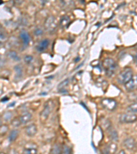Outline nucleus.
<instances>
[{"label": "nucleus", "mask_w": 137, "mask_h": 154, "mask_svg": "<svg viewBox=\"0 0 137 154\" xmlns=\"http://www.w3.org/2000/svg\"><path fill=\"white\" fill-rule=\"evenodd\" d=\"M117 145L114 143H110L102 151V154H114L117 151Z\"/></svg>", "instance_id": "nucleus-10"}, {"label": "nucleus", "mask_w": 137, "mask_h": 154, "mask_svg": "<svg viewBox=\"0 0 137 154\" xmlns=\"http://www.w3.org/2000/svg\"><path fill=\"white\" fill-rule=\"evenodd\" d=\"M8 130V127L6 125H2L1 126V134L2 135V134H5Z\"/></svg>", "instance_id": "nucleus-27"}, {"label": "nucleus", "mask_w": 137, "mask_h": 154, "mask_svg": "<svg viewBox=\"0 0 137 154\" xmlns=\"http://www.w3.org/2000/svg\"><path fill=\"white\" fill-rule=\"evenodd\" d=\"M69 79H64V81L61 82L58 84V88L59 89V90H63V89H64V88H65V87L69 84Z\"/></svg>", "instance_id": "nucleus-22"}, {"label": "nucleus", "mask_w": 137, "mask_h": 154, "mask_svg": "<svg viewBox=\"0 0 137 154\" xmlns=\"http://www.w3.org/2000/svg\"><path fill=\"white\" fill-rule=\"evenodd\" d=\"M14 69L16 72L17 76V77H21V75H22V71H23V70H22L21 66V65H16L15 66H14Z\"/></svg>", "instance_id": "nucleus-23"}, {"label": "nucleus", "mask_w": 137, "mask_h": 154, "mask_svg": "<svg viewBox=\"0 0 137 154\" xmlns=\"http://www.w3.org/2000/svg\"><path fill=\"white\" fill-rule=\"evenodd\" d=\"M37 132V128L35 124H30L26 128V134L28 136H34Z\"/></svg>", "instance_id": "nucleus-11"}, {"label": "nucleus", "mask_w": 137, "mask_h": 154, "mask_svg": "<svg viewBox=\"0 0 137 154\" xmlns=\"http://www.w3.org/2000/svg\"><path fill=\"white\" fill-rule=\"evenodd\" d=\"M51 154H63V148L62 147L61 145L58 144H56L51 148Z\"/></svg>", "instance_id": "nucleus-15"}, {"label": "nucleus", "mask_w": 137, "mask_h": 154, "mask_svg": "<svg viewBox=\"0 0 137 154\" xmlns=\"http://www.w3.org/2000/svg\"><path fill=\"white\" fill-rule=\"evenodd\" d=\"M12 116V115L11 112H10V111L6 112H5L3 115V118L5 121H8L11 119Z\"/></svg>", "instance_id": "nucleus-24"}, {"label": "nucleus", "mask_w": 137, "mask_h": 154, "mask_svg": "<svg viewBox=\"0 0 137 154\" xmlns=\"http://www.w3.org/2000/svg\"><path fill=\"white\" fill-rule=\"evenodd\" d=\"M108 136H109V138L113 141L117 140L119 138L117 131L116 130H114V128H111L108 130Z\"/></svg>", "instance_id": "nucleus-14"}, {"label": "nucleus", "mask_w": 137, "mask_h": 154, "mask_svg": "<svg viewBox=\"0 0 137 154\" xmlns=\"http://www.w3.org/2000/svg\"><path fill=\"white\" fill-rule=\"evenodd\" d=\"M23 154H37V149L36 148H26L24 149Z\"/></svg>", "instance_id": "nucleus-20"}, {"label": "nucleus", "mask_w": 137, "mask_h": 154, "mask_svg": "<svg viewBox=\"0 0 137 154\" xmlns=\"http://www.w3.org/2000/svg\"><path fill=\"white\" fill-rule=\"evenodd\" d=\"M49 41L47 38H44L41 41L36 47V49L39 52L43 51L48 48Z\"/></svg>", "instance_id": "nucleus-9"}, {"label": "nucleus", "mask_w": 137, "mask_h": 154, "mask_svg": "<svg viewBox=\"0 0 137 154\" xmlns=\"http://www.w3.org/2000/svg\"><path fill=\"white\" fill-rule=\"evenodd\" d=\"M34 35L36 36H39V35H41L42 34H43V30L41 28H35V29L34 30Z\"/></svg>", "instance_id": "nucleus-25"}, {"label": "nucleus", "mask_w": 137, "mask_h": 154, "mask_svg": "<svg viewBox=\"0 0 137 154\" xmlns=\"http://www.w3.org/2000/svg\"><path fill=\"white\" fill-rule=\"evenodd\" d=\"M44 26L46 30L48 31L49 33H53L56 30L57 27V23L54 17L53 16L47 17L45 21Z\"/></svg>", "instance_id": "nucleus-4"}, {"label": "nucleus", "mask_w": 137, "mask_h": 154, "mask_svg": "<svg viewBox=\"0 0 137 154\" xmlns=\"http://www.w3.org/2000/svg\"><path fill=\"white\" fill-rule=\"evenodd\" d=\"M102 66L105 71L106 75L108 77L113 75L117 68V64L113 58H107L102 62Z\"/></svg>", "instance_id": "nucleus-1"}, {"label": "nucleus", "mask_w": 137, "mask_h": 154, "mask_svg": "<svg viewBox=\"0 0 137 154\" xmlns=\"http://www.w3.org/2000/svg\"><path fill=\"white\" fill-rule=\"evenodd\" d=\"M134 62L137 64V52L135 55L134 56Z\"/></svg>", "instance_id": "nucleus-28"}, {"label": "nucleus", "mask_w": 137, "mask_h": 154, "mask_svg": "<svg viewBox=\"0 0 137 154\" xmlns=\"http://www.w3.org/2000/svg\"><path fill=\"white\" fill-rule=\"evenodd\" d=\"M123 146L128 150H132L136 147V140L133 138H127L123 141Z\"/></svg>", "instance_id": "nucleus-7"}, {"label": "nucleus", "mask_w": 137, "mask_h": 154, "mask_svg": "<svg viewBox=\"0 0 137 154\" xmlns=\"http://www.w3.org/2000/svg\"><path fill=\"white\" fill-rule=\"evenodd\" d=\"M125 88L128 91H133L137 89V75H133L130 80L125 84Z\"/></svg>", "instance_id": "nucleus-6"}, {"label": "nucleus", "mask_w": 137, "mask_h": 154, "mask_svg": "<svg viewBox=\"0 0 137 154\" xmlns=\"http://www.w3.org/2000/svg\"><path fill=\"white\" fill-rule=\"evenodd\" d=\"M32 116L30 112H24L20 116V120L22 124H26L32 119Z\"/></svg>", "instance_id": "nucleus-13"}, {"label": "nucleus", "mask_w": 137, "mask_h": 154, "mask_svg": "<svg viewBox=\"0 0 137 154\" xmlns=\"http://www.w3.org/2000/svg\"><path fill=\"white\" fill-rule=\"evenodd\" d=\"M32 59H33V58H32V56L27 55V56H25L24 60H25V62H26V63H30L31 61L32 60Z\"/></svg>", "instance_id": "nucleus-26"}, {"label": "nucleus", "mask_w": 137, "mask_h": 154, "mask_svg": "<svg viewBox=\"0 0 137 154\" xmlns=\"http://www.w3.org/2000/svg\"><path fill=\"white\" fill-rule=\"evenodd\" d=\"M137 121V115L134 113L127 112L121 114L119 121L122 123H132Z\"/></svg>", "instance_id": "nucleus-3"}, {"label": "nucleus", "mask_w": 137, "mask_h": 154, "mask_svg": "<svg viewBox=\"0 0 137 154\" xmlns=\"http://www.w3.org/2000/svg\"><path fill=\"white\" fill-rule=\"evenodd\" d=\"M21 124V122L19 117L14 118L11 121V125L13 127H15V128H18Z\"/></svg>", "instance_id": "nucleus-21"}, {"label": "nucleus", "mask_w": 137, "mask_h": 154, "mask_svg": "<svg viewBox=\"0 0 137 154\" xmlns=\"http://www.w3.org/2000/svg\"><path fill=\"white\" fill-rule=\"evenodd\" d=\"M50 112V106L49 105L48 103H46L45 105L43 110H42L41 114H40V119H41V120L43 121H45L46 119L48 118V116L49 115Z\"/></svg>", "instance_id": "nucleus-8"}, {"label": "nucleus", "mask_w": 137, "mask_h": 154, "mask_svg": "<svg viewBox=\"0 0 137 154\" xmlns=\"http://www.w3.org/2000/svg\"><path fill=\"white\" fill-rule=\"evenodd\" d=\"M8 56L10 58H12V60L16 61H19L20 60V58L19 57V56L17 55V52L14 51H10L8 52Z\"/></svg>", "instance_id": "nucleus-19"}, {"label": "nucleus", "mask_w": 137, "mask_h": 154, "mask_svg": "<svg viewBox=\"0 0 137 154\" xmlns=\"http://www.w3.org/2000/svg\"><path fill=\"white\" fill-rule=\"evenodd\" d=\"M79 60H80V58H79V56H78V57H76V58L74 59V61L76 62V63H77V62H78Z\"/></svg>", "instance_id": "nucleus-30"}, {"label": "nucleus", "mask_w": 137, "mask_h": 154, "mask_svg": "<svg viewBox=\"0 0 137 154\" xmlns=\"http://www.w3.org/2000/svg\"><path fill=\"white\" fill-rule=\"evenodd\" d=\"M101 104L104 108L109 111L114 110L117 107L116 101L110 98H105L102 99L101 101Z\"/></svg>", "instance_id": "nucleus-5"}, {"label": "nucleus", "mask_w": 137, "mask_h": 154, "mask_svg": "<svg viewBox=\"0 0 137 154\" xmlns=\"http://www.w3.org/2000/svg\"><path fill=\"white\" fill-rule=\"evenodd\" d=\"M127 110H128L129 112H132V113L137 112V101L134 102L133 103H132L129 106H128V108H127Z\"/></svg>", "instance_id": "nucleus-18"}, {"label": "nucleus", "mask_w": 137, "mask_h": 154, "mask_svg": "<svg viewBox=\"0 0 137 154\" xmlns=\"http://www.w3.org/2000/svg\"><path fill=\"white\" fill-rule=\"evenodd\" d=\"M118 154H126V151H124V150H121V151H119V152L118 153Z\"/></svg>", "instance_id": "nucleus-31"}, {"label": "nucleus", "mask_w": 137, "mask_h": 154, "mask_svg": "<svg viewBox=\"0 0 137 154\" xmlns=\"http://www.w3.org/2000/svg\"><path fill=\"white\" fill-rule=\"evenodd\" d=\"M8 97H4V98H2V102H5V101H8Z\"/></svg>", "instance_id": "nucleus-29"}, {"label": "nucleus", "mask_w": 137, "mask_h": 154, "mask_svg": "<svg viewBox=\"0 0 137 154\" xmlns=\"http://www.w3.org/2000/svg\"><path fill=\"white\" fill-rule=\"evenodd\" d=\"M133 75L132 69L129 67V66H127V67L124 68L123 70H121L120 73H119L117 78V80L119 83L125 85L127 82H128L130 80Z\"/></svg>", "instance_id": "nucleus-2"}, {"label": "nucleus", "mask_w": 137, "mask_h": 154, "mask_svg": "<svg viewBox=\"0 0 137 154\" xmlns=\"http://www.w3.org/2000/svg\"><path fill=\"white\" fill-rule=\"evenodd\" d=\"M19 36L24 45H27L30 41V37L28 32L26 30H22L20 32Z\"/></svg>", "instance_id": "nucleus-12"}, {"label": "nucleus", "mask_w": 137, "mask_h": 154, "mask_svg": "<svg viewBox=\"0 0 137 154\" xmlns=\"http://www.w3.org/2000/svg\"><path fill=\"white\" fill-rule=\"evenodd\" d=\"M69 21H70V19H69V17L67 15H64L62 17V18L60 20V22H59V24H60V26L62 28H65V27L67 26V25L69 24Z\"/></svg>", "instance_id": "nucleus-16"}, {"label": "nucleus", "mask_w": 137, "mask_h": 154, "mask_svg": "<svg viewBox=\"0 0 137 154\" xmlns=\"http://www.w3.org/2000/svg\"><path fill=\"white\" fill-rule=\"evenodd\" d=\"M19 134V131L17 130H12L9 134L8 136V140L11 142H13L17 138V136Z\"/></svg>", "instance_id": "nucleus-17"}]
</instances>
